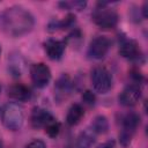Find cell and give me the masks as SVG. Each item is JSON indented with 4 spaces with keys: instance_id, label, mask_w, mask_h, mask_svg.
<instances>
[{
    "instance_id": "15",
    "label": "cell",
    "mask_w": 148,
    "mask_h": 148,
    "mask_svg": "<svg viewBox=\"0 0 148 148\" xmlns=\"http://www.w3.org/2000/svg\"><path fill=\"white\" fill-rule=\"evenodd\" d=\"M8 96L14 101L25 102L31 98V90L22 83H15L8 88Z\"/></svg>"
},
{
    "instance_id": "21",
    "label": "cell",
    "mask_w": 148,
    "mask_h": 148,
    "mask_svg": "<svg viewBox=\"0 0 148 148\" xmlns=\"http://www.w3.org/2000/svg\"><path fill=\"white\" fill-rule=\"evenodd\" d=\"M82 101L87 104V105H94L95 104V102H96V97H95V95L90 91V90H86L84 92H83V95H82Z\"/></svg>"
},
{
    "instance_id": "23",
    "label": "cell",
    "mask_w": 148,
    "mask_h": 148,
    "mask_svg": "<svg viewBox=\"0 0 148 148\" xmlns=\"http://www.w3.org/2000/svg\"><path fill=\"white\" fill-rule=\"evenodd\" d=\"M114 147H116L114 141L113 140H109V141H105L102 145H99L97 148H114Z\"/></svg>"
},
{
    "instance_id": "10",
    "label": "cell",
    "mask_w": 148,
    "mask_h": 148,
    "mask_svg": "<svg viewBox=\"0 0 148 148\" xmlns=\"http://www.w3.org/2000/svg\"><path fill=\"white\" fill-rule=\"evenodd\" d=\"M66 45H67V42L65 39L61 40V39H53V38L45 40L43 44L46 56L52 60H59L64 56Z\"/></svg>"
},
{
    "instance_id": "27",
    "label": "cell",
    "mask_w": 148,
    "mask_h": 148,
    "mask_svg": "<svg viewBox=\"0 0 148 148\" xmlns=\"http://www.w3.org/2000/svg\"><path fill=\"white\" fill-rule=\"evenodd\" d=\"M0 111H1V110H0Z\"/></svg>"
},
{
    "instance_id": "13",
    "label": "cell",
    "mask_w": 148,
    "mask_h": 148,
    "mask_svg": "<svg viewBox=\"0 0 148 148\" xmlns=\"http://www.w3.org/2000/svg\"><path fill=\"white\" fill-rule=\"evenodd\" d=\"M74 84L69 77L68 74H62L56 82V87H54V90H56V98L58 101H62V99H66L72 89H73Z\"/></svg>"
},
{
    "instance_id": "18",
    "label": "cell",
    "mask_w": 148,
    "mask_h": 148,
    "mask_svg": "<svg viewBox=\"0 0 148 148\" xmlns=\"http://www.w3.org/2000/svg\"><path fill=\"white\" fill-rule=\"evenodd\" d=\"M96 135L97 134H104L108 132L109 130V121H108V118L103 114H98L96 116L91 124H90V127H89Z\"/></svg>"
},
{
    "instance_id": "3",
    "label": "cell",
    "mask_w": 148,
    "mask_h": 148,
    "mask_svg": "<svg viewBox=\"0 0 148 148\" xmlns=\"http://www.w3.org/2000/svg\"><path fill=\"white\" fill-rule=\"evenodd\" d=\"M24 112L20 104L8 103L2 110V124L6 128L10 131H17L23 126Z\"/></svg>"
},
{
    "instance_id": "11",
    "label": "cell",
    "mask_w": 148,
    "mask_h": 148,
    "mask_svg": "<svg viewBox=\"0 0 148 148\" xmlns=\"http://www.w3.org/2000/svg\"><path fill=\"white\" fill-rule=\"evenodd\" d=\"M54 117L43 108H35L30 114V124L34 128H44Z\"/></svg>"
},
{
    "instance_id": "8",
    "label": "cell",
    "mask_w": 148,
    "mask_h": 148,
    "mask_svg": "<svg viewBox=\"0 0 148 148\" xmlns=\"http://www.w3.org/2000/svg\"><path fill=\"white\" fill-rule=\"evenodd\" d=\"M119 53L123 58L132 60V61H140L143 57L138 42L131 38L121 39L119 44Z\"/></svg>"
},
{
    "instance_id": "2",
    "label": "cell",
    "mask_w": 148,
    "mask_h": 148,
    "mask_svg": "<svg viewBox=\"0 0 148 148\" xmlns=\"http://www.w3.org/2000/svg\"><path fill=\"white\" fill-rule=\"evenodd\" d=\"M92 22L101 29H113L118 23V14L114 9L108 7L106 2H98L91 14Z\"/></svg>"
},
{
    "instance_id": "25",
    "label": "cell",
    "mask_w": 148,
    "mask_h": 148,
    "mask_svg": "<svg viewBox=\"0 0 148 148\" xmlns=\"http://www.w3.org/2000/svg\"><path fill=\"white\" fill-rule=\"evenodd\" d=\"M0 91H1V86H0Z\"/></svg>"
},
{
    "instance_id": "17",
    "label": "cell",
    "mask_w": 148,
    "mask_h": 148,
    "mask_svg": "<svg viewBox=\"0 0 148 148\" xmlns=\"http://www.w3.org/2000/svg\"><path fill=\"white\" fill-rule=\"evenodd\" d=\"M84 116V109L82 105L75 103V104H72L71 108L68 109V112L66 114V123L69 125V126H75L77 125L81 119L83 118Z\"/></svg>"
},
{
    "instance_id": "1",
    "label": "cell",
    "mask_w": 148,
    "mask_h": 148,
    "mask_svg": "<svg viewBox=\"0 0 148 148\" xmlns=\"http://www.w3.org/2000/svg\"><path fill=\"white\" fill-rule=\"evenodd\" d=\"M34 25L32 14L21 6H10L0 13V30L7 36H23L31 31Z\"/></svg>"
},
{
    "instance_id": "9",
    "label": "cell",
    "mask_w": 148,
    "mask_h": 148,
    "mask_svg": "<svg viewBox=\"0 0 148 148\" xmlns=\"http://www.w3.org/2000/svg\"><path fill=\"white\" fill-rule=\"evenodd\" d=\"M140 98H141V88L139 84L135 83L125 87L118 97L119 103L124 106H133L139 102Z\"/></svg>"
},
{
    "instance_id": "26",
    "label": "cell",
    "mask_w": 148,
    "mask_h": 148,
    "mask_svg": "<svg viewBox=\"0 0 148 148\" xmlns=\"http://www.w3.org/2000/svg\"><path fill=\"white\" fill-rule=\"evenodd\" d=\"M0 53H1V47H0Z\"/></svg>"
},
{
    "instance_id": "16",
    "label": "cell",
    "mask_w": 148,
    "mask_h": 148,
    "mask_svg": "<svg viewBox=\"0 0 148 148\" xmlns=\"http://www.w3.org/2000/svg\"><path fill=\"white\" fill-rule=\"evenodd\" d=\"M75 24V15L74 14H68L66 17L61 20H52L50 21L47 25V30L50 32H54L57 30H64L73 27Z\"/></svg>"
},
{
    "instance_id": "12",
    "label": "cell",
    "mask_w": 148,
    "mask_h": 148,
    "mask_svg": "<svg viewBox=\"0 0 148 148\" xmlns=\"http://www.w3.org/2000/svg\"><path fill=\"white\" fill-rule=\"evenodd\" d=\"M8 72L12 76L18 77L23 74L25 68V61L21 53L18 52H12L8 57V64H7Z\"/></svg>"
},
{
    "instance_id": "4",
    "label": "cell",
    "mask_w": 148,
    "mask_h": 148,
    "mask_svg": "<svg viewBox=\"0 0 148 148\" xmlns=\"http://www.w3.org/2000/svg\"><path fill=\"white\" fill-rule=\"evenodd\" d=\"M139 125H140V116L138 113L128 112L124 116L121 120V131L119 133V142L124 148L131 145L132 139Z\"/></svg>"
},
{
    "instance_id": "20",
    "label": "cell",
    "mask_w": 148,
    "mask_h": 148,
    "mask_svg": "<svg viewBox=\"0 0 148 148\" xmlns=\"http://www.w3.org/2000/svg\"><path fill=\"white\" fill-rule=\"evenodd\" d=\"M44 131L50 138H56L60 132V123L54 118L44 127Z\"/></svg>"
},
{
    "instance_id": "22",
    "label": "cell",
    "mask_w": 148,
    "mask_h": 148,
    "mask_svg": "<svg viewBox=\"0 0 148 148\" xmlns=\"http://www.w3.org/2000/svg\"><path fill=\"white\" fill-rule=\"evenodd\" d=\"M25 148H46V145L44 143V141L42 140H38V139H35L32 141H30Z\"/></svg>"
},
{
    "instance_id": "5",
    "label": "cell",
    "mask_w": 148,
    "mask_h": 148,
    "mask_svg": "<svg viewBox=\"0 0 148 148\" xmlns=\"http://www.w3.org/2000/svg\"><path fill=\"white\" fill-rule=\"evenodd\" d=\"M90 81L94 90L99 94L108 92L112 87V75L104 66H96L91 69Z\"/></svg>"
},
{
    "instance_id": "24",
    "label": "cell",
    "mask_w": 148,
    "mask_h": 148,
    "mask_svg": "<svg viewBox=\"0 0 148 148\" xmlns=\"http://www.w3.org/2000/svg\"><path fill=\"white\" fill-rule=\"evenodd\" d=\"M0 148H2V143L1 142H0Z\"/></svg>"
},
{
    "instance_id": "14",
    "label": "cell",
    "mask_w": 148,
    "mask_h": 148,
    "mask_svg": "<svg viewBox=\"0 0 148 148\" xmlns=\"http://www.w3.org/2000/svg\"><path fill=\"white\" fill-rule=\"evenodd\" d=\"M95 138L96 134L90 128H87L82 131L76 136V139L71 141L66 148H90V146L95 142Z\"/></svg>"
},
{
    "instance_id": "7",
    "label": "cell",
    "mask_w": 148,
    "mask_h": 148,
    "mask_svg": "<svg viewBox=\"0 0 148 148\" xmlns=\"http://www.w3.org/2000/svg\"><path fill=\"white\" fill-rule=\"evenodd\" d=\"M51 71L50 68L43 64V62H38V64H34L30 67V77L32 83L37 87V88H44L49 84V82L51 81Z\"/></svg>"
},
{
    "instance_id": "19",
    "label": "cell",
    "mask_w": 148,
    "mask_h": 148,
    "mask_svg": "<svg viewBox=\"0 0 148 148\" xmlns=\"http://www.w3.org/2000/svg\"><path fill=\"white\" fill-rule=\"evenodd\" d=\"M59 7H61L62 9H67V10H82L86 6L87 2L86 1H61L58 3Z\"/></svg>"
},
{
    "instance_id": "6",
    "label": "cell",
    "mask_w": 148,
    "mask_h": 148,
    "mask_svg": "<svg viewBox=\"0 0 148 148\" xmlns=\"http://www.w3.org/2000/svg\"><path fill=\"white\" fill-rule=\"evenodd\" d=\"M111 47V40L106 36H96L94 37L88 46V56L91 59H103Z\"/></svg>"
}]
</instances>
